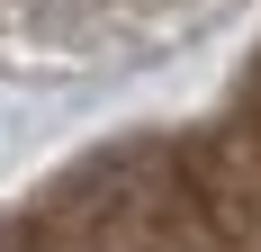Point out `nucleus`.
<instances>
[{"mask_svg": "<svg viewBox=\"0 0 261 252\" xmlns=\"http://www.w3.org/2000/svg\"><path fill=\"white\" fill-rule=\"evenodd\" d=\"M0 252H225L180 144H117L54 180Z\"/></svg>", "mask_w": 261, "mask_h": 252, "instance_id": "nucleus-1", "label": "nucleus"}, {"mask_svg": "<svg viewBox=\"0 0 261 252\" xmlns=\"http://www.w3.org/2000/svg\"><path fill=\"white\" fill-rule=\"evenodd\" d=\"M180 162H189V189L207 207L216 243L225 252H261V99L243 90V108L216 117L207 135H189Z\"/></svg>", "mask_w": 261, "mask_h": 252, "instance_id": "nucleus-2", "label": "nucleus"}, {"mask_svg": "<svg viewBox=\"0 0 261 252\" xmlns=\"http://www.w3.org/2000/svg\"><path fill=\"white\" fill-rule=\"evenodd\" d=\"M252 99H261V72H252Z\"/></svg>", "mask_w": 261, "mask_h": 252, "instance_id": "nucleus-3", "label": "nucleus"}]
</instances>
